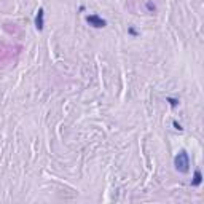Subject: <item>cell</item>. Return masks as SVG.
I'll return each instance as SVG.
<instances>
[{
    "label": "cell",
    "mask_w": 204,
    "mask_h": 204,
    "mask_svg": "<svg viewBox=\"0 0 204 204\" xmlns=\"http://www.w3.org/2000/svg\"><path fill=\"white\" fill-rule=\"evenodd\" d=\"M174 166H176V169L182 174H187L188 171H190V156H188V153L185 152V150H180L176 155V158H174Z\"/></svg>",
    "instance_id": "cell-1"
},
{
    "label": "cell",
    "mask_w": 204,
    "mask_h": 204,
    "mask_svg": "<svg viewBox=\"0 0 204 204\" xmlns=\"http://www.w3.org/2000/svg\"><path fill=\"white\" fill-rule=\"evenodd\" d=\"M86 22L91 26V27H94V29H102V27L107 26V21L102 19L100 16H97V14H88V16H86Z\"/></svg>",
    "instance_id": "cell-2"
},
{
    "label": "cell",
    "mask_w": 204,
    "mask_h": 204,
    "mask_svg": "<svg viewBox=\"0 0 204 204\" xmlns=\"http://www.w3.org/2000/svg\"><path fill=\"white\" fill-rule=\"evenodd\" d=\"M35 27L38 32H42L45 29V10L43 8H38L37 16H35Z\"/></svg>",
    "instance_id": "cell-3"
},
{
    "label": "cell",
    "mask_w": 204,
    "mask_h": 204,
    "mask_svg": "<svg viewBox=\"0 0 204 204\" xmlns=\"http://www.w3.org/2000/svg\"><path fill=\"white\" fill-rule=\"evenodd\" d=\"M201 182H203V174H201V171H195L193 174V180H191V185L193 187H198V185H201Z\"/></svg>",
    "instance_id": "cell-4"
},
{
    "label": "cell",
    "mask_w": 204,
    "mask_h": 204,
    "mask_svg": "<svg viewBox=\"0 0 204 204\" xmlns=\"http://www.w3.org/2000/svg\"><path fill=\"white\" fill-rule=\"evenodd\" d=\"M166 100L169 102V105L172 108H176L177 105H179V99H174V97H166Z\"/></svg>",
    "instance_id": "cell-5"
},
{
    "label": "cell",
    "mask_w": 204,
    "mask_h": 204,
    "mask_svg": "<svg viewBox=\"0 0 204 204\" xmlns=\"http://www.w3.org/2000/svg\"><path fill=\"white\" fill-rule=\"evenodd\" d=\"M145 7H147V10H148V11H152V13L156 10V7L152 3V2H147V3H145Z\"/></svg>",
    "instance_id": "cell-6"
},
{
    "label": "cell",
    "mask_w": 204,
    "mask_h": 204,
    "mask_svg": "<svg viewBox=\"0 0 204 204\" xmlns=\"http://www.w3.org/2000/svg\"><path fill=\"white\" fill-rule=\"evenodd\" d=\"M128 32H129V35H132V37H137V32H136V29H134V27H129V29H128Z\"/></svg>",
    "instance_id": "cell-7"
},
{
    "label": "cell",
    "mask_w": 204,
    "mask_h": 204,
    "mask_svg": "<svg viewBox=\"0 0 204 204\" xmlns=\"http://www.w3.org/2000/svg\"><path fill=\"white\" fill-rule=\"evenodd\" d=\"M174 128H176L177 131H183V128H182V126L179 125V123H177V121H174Z\"/></svg>",
    "instance_id": "cell-8"
}]
</instances>
